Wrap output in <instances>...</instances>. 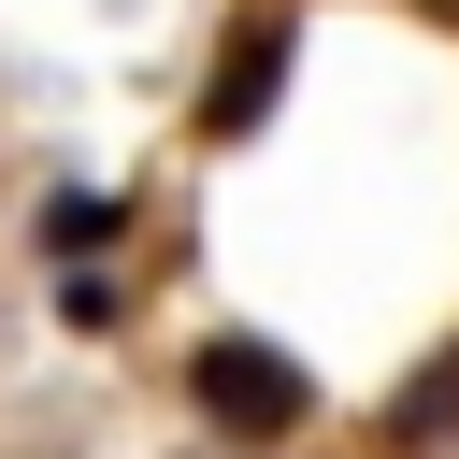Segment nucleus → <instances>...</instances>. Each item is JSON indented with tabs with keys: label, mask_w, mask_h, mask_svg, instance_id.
Here are the masks:
<instances>
[{
	"label": "nucleus",
	"mask_w": 459,
	"mask_h": 459,
	"mask_svg": "<svg viewBox=\"0 0 459 459\" xmlns=\"http://www.w3.org/2000/svg\"><path fill=\"white\" fill-rule=\"evenodd\" d=\"M115 230H129V201H100V186H57V201H43V258H57V273H86Z\"/></svg>",
	"instance_id": "obj_4"
},
{
	"label": "nucleus",
	"mask_w": 459,
	"mask_h": 459,
	"mask_svg": "<svg viewBox=\"0 0 459 459\" xmlns=\"http://www.w3.org/2000/svg\"><path fill=\"white\" fill-rule=\"evenodd\" d=\"M445 430H459V344H430V373L387 387V459H416V445H445Z\"/></svg>",
	"instance_id": "obj_3"
},
{
	"label": "nucleus",
	"mask_w": 459,
	"mask_h": 459,
	"mask_svg": "<svg viewBox=\"0 0 459 459\" xmlns=\"http://www.w3.org/2000/svg\"><path fill=\"white\" fill-rule=\"evenodd\" d=\"M57 316H72V330H115V273H100V258H86V273H57Z\"/></svg>",
	"instance_id": "obj_5"
},
{
	"label": "nucleus",
	"mask_w": 459,
	"mask_h": 459,
	"mask_svg": "<svg viewBox=\"0 0 459 459\" xmlns=\"http://www.w3.org/2000/svg\"><path fill=\"white\" fill-rule=\"evenodd\" d=\"M287 57H301V29L258 0V14H230V43H215V72H201V143H258L273 129V100H287Z\"/></svg>",
	"instance_id": "obj_2"
},
{
	"label": "nucleus",
	"mask_w": 459,
	"mask_h": 459,
	"mask_svg": "<svg viewBox=\"0 0 459 459\" xmlns=\"http://www.w3.org/2000/svg\"><path fill=\"white\" fill-rule=\"evenodd\" d=\"M186 402H201L215 445H301L316 430V373L287 344H258V330H201L186 344Z\"/></svg>",
	"instance_id": "obj_1"
}]
</instances>
